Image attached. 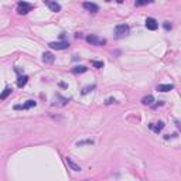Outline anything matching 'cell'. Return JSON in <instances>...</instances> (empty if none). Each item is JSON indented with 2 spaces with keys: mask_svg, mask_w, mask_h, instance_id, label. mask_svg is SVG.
<instances>
[{
  "mask_svg": "<svg viewBox=\"0 0 181 181\" xmlns=\"http://www.w3.org/2000/svg\"><path fill=\"white\" fill-rule=\"evenodd\" d=\"M127 34H129V26L127 24H117L116 27H115V36L117 38L125 37Z\"/></svg>",
  "mask_w": 181,
  "mask_h": 181,
  "instance_id": "6da1fadb",
  "label": "cell"
},
{
  "mask_svg": "<svg viewBox=\"0 0 181 181\" xmlns=\"http://www.w3.org/2000/svg\"><path fill=\"white\" fill-rule=\"evenodd\" d=\"M85 40H86L91 45H103V44H106V40H105V38H99L98 36H95V34L86 36Z\"/></svg>",
  "mask_w": 181,
  "mask_h": 181,
  "instance_id": "7a4b0ae2",
  "label": "cell"
},
{
  "mask_svg": "<svg viewBox=\"0 0 181 181\" xmlns=\"http://www.w3.org/2000/svg\"><path fill=\"white\" fill-rule=\"evenodd\" d=\"M34 7L33 5L27 3V2H19L17 5V13L19 14H27L28 11H31V9Z\"/></svg>",
  "mask_w": 181,
  "mask_h": 181,
  "instance_id": "3957f363",
  "label": "cell"
},
{
  "mask_svg": "<svg viewBox=\"0 0 181 181\" xmlns=\"http://www.w3.org/2000/svg\"><path fill=\"white\" fill-rule=\"evenodd\" d=\"M48 45L51 47L52 50H67V48H70V42L68 41H54V42H50Z\"/></svg>",
  "mask_w": 181,
  "mask_h": 181,
  "instance_id": "277c9868",
  "label": "cell"
},
{
  "mask_svg": "<svg viewBox=\"0 0 181 181\" xmlns=\"http://www.w3.org/2000/svg\"><path fill=\"white\" fill-rule=\"evenodd\" d=\"M144 24H146V28H147V30H151V31H154V30H157L158 28L157 20L153 19V17H147L146 21H144Z\"/></svg>",
  "mask_w": 181,
  "mask_h": 181,
  "instance_id": "5b68a950",
  "label": "cell"
},
{
  "mask_svg": "<svg viewBox=\"0 0 181 181\" xmlns=\"http://www.w3.org/2000/svg\"><path fill=\"white\" fill-rule=\"evenodd\" d=\"M36 105H37V102H36V101H27V102L23 103V105H16V106H14V109H16V111H20V109L27 111V109H31V108H34Z\"/></svg>",
  "mask_w": 181,
  "mask_h": 181,
  "instance_id": "8992f818",
  "label": "cell"
},
{
  "mask_svg": "<svg viewBox=\"0 0 181 181\" xmlns=\"http://www.w3.org/2000/svg\"><path fill=\"white\" fill-rule=\"evenodd\" d=\"M84 9H86L88 11H91V13H98V11H99V7H98V5H95V3H91V2H85V3H84Z\"/></svg>",
  "mask_w": 181,
  "mask_h": 181,
  "instance_id": "52a82bcc",
  "label": "cell"
},
{
  "mask_svg": "<svg viewBox=\"0 0 181 181\" xmlns=\"http://www.w3.org/2000/svg\"><path fill=\"white\" fill-rule=\"evenodd\" d=\"M163 127H164V123L163 122H158V123H150L149 125V129L153 130L154 133H160L163 130Z\"/></svg>",
  "mask_w": 181,
  "mask_h": 181,
  "instance_id": "ba28073f",
  "label": "cell"
},
{
  "mask_svg": "<svg viewBox=\"0 0 181 181\" xmlns=\"http://www.w3.org/2000/svg\"><path fill=\"white\" fill-rule=\"evenodd\" d=\"M173 89H174V85H173V84L157 85V91H158V92H168V91H173Z\"/></svg>",
  "mask_w": 181,
  "mask_h": 181,
  "instance_id": "9c48e42d",
  "label": "cell"
},
{
  "mask_svg": "<svg viewBox=\"0 0 181 181\" xmlns=\"http://www.w3.org/2000/svg\"><path fill=\"white\" fill-rule=\"evenodd\" d=\"M65 161L68 163V166L71 167V170H74V171H81V170H82L78 164H75V163L72 161V158H71V157H67V158H65Z\"/></svg>",
  "mask_w": 181,
  "mask_h": 181,
  "instance_id": "30bf717a",
  "label": "cell"
},
{
  "mask_svg": "<svg viewBox=\"0 0 181 181\" xmlns=\"http://www.w3.org/2000/svg\"><path fill=\"white\" fill-rule=\"evenodd\" d=\"M45 5L50 7L51 11H60L61 10V6L57 3V2H45Z\"/></svg>",
  "mask_w": 181,
  "mask_h": 181,
  "instance_id": "8fae6325",
  "label": "cell"
},
{
  "mask_svg": "<svg viewBox=\"0 0 181 181\" xmlns=\"http://www.w3.org/2000/svg\"><path fill=\"white\" fill-rule=\"evenodd\" d=\"M42 61L45 64H51V62H54V55H52L51 52H44L42 54Z\"/></svg>",
  "mask_w": 181,
  "mask_h": 181,
  "instance_id": "7c38bea8",
  "label": "cell"
},
{
  "mask_svg": "<svg viewBox=\"0 0 181 181\" xmlns=\"http://www.w3.org/2000/svg\"><path fill=\"white\" fill-rule=\"evenodd\" d=\"M27 81H28L27 75H20L19 79H17V86H19V88H23L24 85L27 84Z\"/></svg>",
  "mask_w": 181,
  "mask_h": 181,
  "instance_id": "4fadbf2b",
  "label": "cell"
},
{
  "mask_svg": "<svg viewBox=\"0 0 181 181\" xmlns=\"http://www.w3.org/2000/svg\"><path fill=\"white\" fill-rule=\"evenodd\" d=\"M153 102H154V98L151 96V95H147V96H144L143 99H142V103L146 105V106H150Z\"/></svg>",
  "mask_w": 181,
  "mask_h": 181,
  "instance_id": "5bb4252c",
  "label": "cell"
},
{
  "mask_svg": "<svg viewBox=\"0 0 181 181\" xmlns=\"http://www.w3.org/2000/svg\"><path fill=\"white\" fill-rule=\"evenodd\" d=\"M86 71H88L86 67H84V65H78V67H75L74 70H72V72H74V74H84V72H86Z\"/></svg>",
  "mask_w": 181,
  "mask_h": 181,
  "instance_id": "9a60e30c",
  "label": "cell"
},
{
  "mask_svg": "<svg viewBox=\"0 0 181 181\" xmlns=\"http://www.w3.org/2000/svg\"><path fill=\"white\" fill-rule=\"evenodd\" d=\"M11 92H13V89H11V88H6L5 91H3V92L0 93V101H5L6 98L9 96V95H10Z\"/></svg>",
  "mask_w": 181,
  "mask_h": 181,
  "instance_id": "2e32d148",
  "label": "cell"
},
{
  "mask_svg": "<svg viewBox=\"0 0 181 181\" xmlns=\"http://www.w3.org/2000/svg\"><path fill=\"white\" fill-rule=\"evenodd\" d=\"M92 65L95 67V68H102L103 62H102V61H92Z\"/></svg>",
  "mask_w": 181,
  "mask_h": 181,
  "instance_id": "e0dca14e",
  "label": "cell"
},
{
  "mask_svg": "<svg viewBox=\"0 0 181 181\" xmlns=\"http://www.w3.org/2000/svg\"><path fill=\"white\" fill-rule=\"evenodd\" d=\"M92 143H93L92 140H84V142H78L76 146H82V144H92Z\"/></svg>",
  "mask_w": 181,
  "mask_h": 181,
  "instance_id": "ac0fdd59",
  "label": "cell"
},
{
  "mask_svg": "<svg viewBox=\"0 0 181 181\" xmlns=\"http://www.w3.org/2000/svg\"><path fill=\"white\" fill-rule=\"evenodd\" d=\"M91 89H95V85H91V86H86V88H84V91H82V93H88L89 91H91Z\"/></svg>",
  "mask_w": 181,
  "mask_h": 181,
  "instance_id": "d6986e66",
  "label": "cell"
},
{
  "mask_svg": "<svg viewBox=\"0 0 181 181\" xmlns=\"http://www.w3.org/2000/svg\"><path fill=\"white\" fill-rule=\"evenodd\" d=\"M163 27L166 28V30H171V24H170V21H164V23H163Z\"/></svg>",
  "mask_w": 181,
  "mask_h": 181,
  "instance_id": "ffe728a7",
  "label": "cell"
},
{
  "mask_svg": "<svg viewBox=\"0 0 181 181\" xmlns=\"http://www.w3.org/2000/svg\"><path fill=\"white\" fill-rule=\"evenodd\" d=\"M116 102V99H113V98H109V99H106V105H111V103H115Z\"/></svg>",
  "mask_w": 181,
  "mask_h": 181,
  "instance_id": "44dd1931",
  "label": "cell"
},
{
  "mask_svg": "<svg viewBox=\"0 0 181 181\" xmlns=\"http://www.w3.org/2000/svg\"><path fill=\"white\" fill-rule=\"evenodd\" d=\"M135 5L136 6H144V5H147V2H136Z\"/></svg>",
  "mask_w": 181,
  "mask_h": 181,
  "instance_id": "7402d4cb",
  "label": "cell"
}]
</instances>
